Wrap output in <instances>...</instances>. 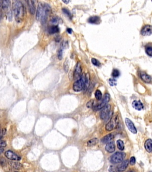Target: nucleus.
I'll return each instance as SVG.
<instances>
[{"label": "nucleus", "mask_w": 152, "mask_h": 172, "mask_svg": "<svg viewBox=\"0 0 152 172\" xmlns=\"http://www.w3.org/2000/svg\"><path fill=\"white\" fill-rule=\"evenodd\" d=\"M7 146V144L5 141L3 140H0V148H3Z\"/></svg>", "instance_id": "obj_40"}, {"label": "nucleus", "mask_w": 152, "mask_h": 172, "mask_svg": "<svg viewBox=\"0 0 152 172\" xmlns=\"http://www.w3.org/2000/svg\"><path fill=\"white\" fill-rule=\"evenodd\" d=\"M132 106L137 111H141L144 108V105L140 100H134L132 103Z\"/></svg>", "instance_id": "obj_14"}, {"label": "nucleus", "mask_w": 152, "mask_h": 172, "mask_svg": "<svg viewBox=\"0 0 152 172\" xmlns=\"http://www.w3.org/2000/svg\"><path fill=\"white\" fill-rule=\"evenodd\" d=\"M15 172H19V171H15Z\"/></svg>", "instance_id": "obj_49"}, {"label": "nucleus", "mask_w": 152, "mask_h": 172, "mask_svg": "<svg viewBox=\"0 0 152 172\" xmlns=\"http://www.w3.org/2000/svg\"><path fill=\"white\" fill-rule=\"evenodd\" d=\"M105 150L108 153H112L115 151V145L114 142H110L107 144L105 146Z\"/></svg>", "instance_id": "obj_17"}, {"label": "nucleus", "mask_w": 152, "mask_h": 172, "mask_svg": "<svg viewBox=\"0 0 152 172\" xmlns=\"http://www.w3.org/2000/svg\"><path fill=\"white\" fill-rule=\"evenodd\" d=\"M91 63L94 65L95 66H101V63L99 61V60H97V59H96L95 58H92L91 59Z\"/></svg>", "instance_id": "obj_32"}, {"label": "nucleus", "mask_w": 152, "mask_h": 172, "mask_svg": "<svg viewBox=\"0 0 152 172\" xmlns=\"http://www.w3.org/2000/svg\"><path fill=\"white\" fill-rule=\"evenodd\" d=\"M51 7H50L49 4H45L43 5V13L42 15L41 18V22L42 24H44L45 23L47 22V20L48 18L49 15L51 13Z\"/></svg>", "instance_id": "obj_5"}, {"label": "nucleus", "mask_w": 152, "mask_h": 172, "mask_svg": "<svg viewBox=\"0 0 152 172\" xmlns=\"http://www.w3.org/2000/svg\"><path fill=\"white\" fill-rule=\"evenodd\" d=\"M62 12H63L65 14L68 18L71 19V14L70 12L68 9H67V8H62Z\"/></svg>", "instance_id": "obj_34"}, {"label": "nucleus", "mask_w": 152, "mask_h": 172, "mask_svg": "<svg viewBox=\"0 0 152 172\" xmlns=\"http://www.w3.org/2000/svg\"><path fill=\"white\" fill-rule=\"evenodd\" d=\"M60 29L58 28V26H55V25H52V26L50 27L49 28V33L50 34H54V33L59 32Z\"/></svg>", "instance_id": "obj_23"}, {"label": "nucleus", "mask_w": 152, "mask_h": 172, "mask_svg": "<svg viewBox=\"0 0 152 172\" xmlns=\"http://www.w3.org/2000/svg\"><path fill=\"white\" fill-rule=\"evenodd\" d=\"M125 156V153L121 152H116L110 157L109 161L112 164H118V163H121L122 161H123Z\"/></svg>", "instance_id": "obj_3"}, {"label": "nucleus", "mask_w": 152, "mask_h": 172, "mask_svg": "<svg viewBox=\"0 0 152 172\" xmlns=\"http://www.w3.org/2000/svg\"><path fill=\"white\" fill-rule=\"evenodd\" d=\"M59 21H60L59 18H58L57 17H54V18H53L51 20V23L53 25H55V26H57V25L58 24V23H59Z\"/></svg>", "instance_id": "obj_30"}, {"label": "nucleus", "mask_w": 152, "mask_h": 172, "mask_svg": "<svg viewBox=\"0 0 152 172\" xmlns=\"http://www.w3.org/2000/svg\"><path fill=\"white\" fill-rule=\"evenodd\" d=\"M7 19L9 21H11L12 19V11L11 10H10L7 13Z\"/></svg>", "instance_id": "obj_36"}, {"label": "nucleus", "mask_w": 152, "mask_h": 172, "mask_svg": "<svg viewBox=\"0 0 152 172\" xmlns=\"http://www.w3.org/2000/svg\"><path fill=\"white\" fill-rule=\"evenodd\" d=\"M109 172H116V169L114 168V166H112V165H111V166L109 167Z\"/></svg>", "instance_id": "obj_41"}, {"label": "nucleus", "mask_w": 152, "mask_h": 172, "mask_svg": "<svg viewBox=\"0 0 152 172\" xmlns=\"http://www.w3.org/2000/svg\"><path fill=\"white\" fill-rule=\"evenodd\" d=\"M141 34L143 36H149L152 35V25H144L141 29Z\"/></svg>", "instance_id": "obj_10"}, {"label": "nucleus", "mask_w": 152, "mask_h": 172, "mask_svg": "<svg viewBox=\"0 0 152 172\" xmlns=\"http://www.w3.org/2000/svg\"><path fill=\"white\" fill-rule=\"evenodd\" d=\"M86 81V75L84 74L81 75L80 78L74 83L72 85V89L74 91L79 92L83 90Z\"/></svg>", "instance_id": "obj_2"}, {"label": "nucleus", "mask_w": 152, "mask_h": 172, "mask_svg": "<svg viewBox=\"0 0 152 172\" xmlns=\"http://www.w3.org/2000/svg\"><path fill=\"white\" fill-rule=\"evenodd\" d=\"M149 172H152V171H149Z\"/></svg>", "instance_id": "obj_48"}, {"label": "nucleus", "mask_w": 152, "mask_h": 172, "mask_svg": "<svg viewBox=\"0 0 152 172\" xmlns=\"http://www.w3.org/2000/svg\"><path fill=\"white\" fill-rule=\"evenodd\" d=\"M1 140V137H0V140Z\"/></svg>", "instance_id": "obj_47"}, {"label": "nucleus", "mask_w": 152, "mask_h": 172, "mask_svg": "<svg viewBox=\"0 0 152 172\" xmlns=\"http://www.w3.org/2000/svg\"><path fill=\"white\" fill-rule=\"evenodd\" d=\"M140 78L145 83H149L151 82V77L148 75L147 73L144 72H140Z\"/></svg>", "instance_id": "obj_18"}, {"label": "nucleus", "mask_w": 152, "mask_h": 172, "mask_svg": "<svg viewBox=\"0 0 152 172\" xmlns=\"http://www.w3.org/2000/svg\"><path fill=\"white\" fill-rule=\"evenodd\" d=\"M125 123L127 126L128 129H129L131 132L133 134H136L137 133V130L136 127H135L134 123H133V121L128 118H126L125 119Z\"/></svg>", "instance_id": "obj_9"}, {"label": "nucleus", "mask_w": 152, "mask_h": 172, "mask_svg": "<svg viewBox=\"0 0 152 172\" xmlns=\"http://www.w3.org/2000/svg\"><path fill=\"white\" fill-rule=\"evenodd\" d=\"M119 124V118L118 115H115V116L111 118L109 122H108L105 126V129L107 131H110L114 130Z\"/></svg>", "instance_id": "obj_4"}, {"label": "nucleus", "mask_w": 152, "mask_h": 172, "mask_svg": "<svg viewBox=\"0 0 152 172\" xmlns=\"http://www.w3.org/2000/svg\"><path fill=\"white\" fill-rule=\"evenodd\" d=\"M9 164L11 165L12 168L17 170L22 169L23 167V164H21L20 163L17 162V161H11V162H9Z\"/></svg>", "instance_id": "obj_21"}, {"label": "nucleus", "mask_w": 152, "mask_h": 172, "mask_svg": "<svg viewBox=\"0 0 152 172\" xmlns=\"http://www.w3.org/2000/svg\"><path fill=\"white\" fill-rule=\"evenodd\" d=\"M109 99H110L109 94L106 93L105 94V96H104V98L103 99L102 101L101 104H99V105H97L95 107L94 110L95 111H98V110H102V109L104 106H105V105H107L108 102L109 101Z\"/></svg>", "instance_id": "obj_7"}, {"label": "nucleus", "mask_w": 152, "mask_h": 172, "mask_svg": "<svg viewBox=\"0 0 152 172\" xmlns=\"http://www.w3.org/2000/svg\"><path fill=\"white\" fill-rule=\"evenodd\" d=\"M4 154H5V156L10 160L17 161L21 160L20 157L18 156L17 154H16V153L12 152V151L8 150L7 151H5Z\"/></svg>", "instance_id": "obj_8"}, {"label": "nucleus", "mask_w": 152, "mask_h": 172, "mask_svg": "<svg viewBox=\"0 0 152 172\" xmlns=\"http://www.w3.org/2000/svg\"><path fill=\"white\" fill-rule=\"evenodd\" d=\"M62 54H63V49H61L59 50L58 53V58L60 60H61L62 59Z\"/></svg>", "instance_id": "obj_37"}, {"label": "nucleus", "mask_w": 152, "mask_h": 172, "mask_svg": "<svg viewBox=\"0 0 152 172\" xmlns=\"http://www.w3.org/2000/svg\"><path fill=\"white\" fill-rule=\"evenodd\" d=\"M43 9V5L42 3H39V5L37 6L36 14V19L37 20H41L42 15Z\"/></svg>", "instance_id": "obj_15"}, {"label": "nucleus", "mask_w": 152, "mask_h": 172, "mask_svg": "<svg viewBox=\"0 0 152 172\" xmlns=\"http://www.w3.org/2000/svg\"><path fill=\"white\" fill-rule=\"evenodd\" d=\"M10 1H3L1 2V7L4 10H7L10 7Z\"/></svg>", "instance_id": "obj_25"}, {"label": "nucleus", "mask_w": 152, "mask_h": 172, "mask_svg": "<svg viewBox=\"0 0 152 172\" xmlns=\"http://www.w3.org/2000/svg\"><path fill=\"white\" fill-rule=\"evenodd\" d=\"M67 32L68 33H70V34H71V33L72 32V30L71 28H67Z\"/></svg>", "instance_id": "obj_42"}, {"label": "nucleus", "mask_w": 152, "mask_h": 172, "mask_svg": "<svg viewBox=\"0 0 152 172\" xmlns=\"http://www.w3.org/2000/svg\"><path fill=\"white\" fill-rule=\"evenodd\" d=\"M111 106L110 105L107 104L105 105L103 108L102 109V111L100 114V117L102 119H107L109 118L110 116V114H111Z\"/></svg>", "instance_id": "obj_6"}, {"label": "nucleus", "mask_w": 152, "mask_h": 172, "mask_svg": "<svg viewBox=\"0 0 152 172\" xmlns=\"http://www.w3.org/2000/svg\"><path fill=\"white\" fill-rule=\"evenodd\" d=\"M93 100H90V101L87 102V104L86 105V106L87 108H92L93 107Z\"/></svg>", "instance_id": "obj_39"}, {"label": "nucleus", "mask_w": 152, "mask_h": 172, "mask_svg": "<svg viewBox=\"0 0 152 172\" xmlns=\"http://www.w3.org/2000/svg\"><path fill=\"white\" fill-rule=\"evenodd\" d=\"M109 83L110 85L111 86H115L117 84V83H116V80L114 78H111L109 79Z\"/></svg>", "instance_id": "obj_31"}, {"label": "nucleus", "mask_w": 152, "mask_h": 172, "mask_svg": "<svg viewBox=\"0 0 152 172\" xmlns=\"http://www.w3.org/2000/svg\"><path fill=\"white\" fill-rule=\"evenodd\" d=\"M127 172H134V171H132V170H129V171H128Z\"/></svg>", "instance_id": "obj_45"}, {"label": "nucleus", "mask_w": 152, "mask_h": 172, "mask_svg": "<svg viewBox=\"0 0 152 172\" xmlns=\"http://www.w3.org/2000/svg\"><path fill=\"white\" fill-rule=\"evenodd\" d=\"M88 22L91 24H99L101 23V18H100V17L97 16H91L88 19Z\"/></svg>", "instance_id": "obj_20"}, {"label": "nucleus", "mask_w": 152, "mask_h": 172, "mask_svg": "<svg viewBox=\"0 0 152 172\" xmlns=\"http://www.w3.org/2000/svg\"><path fill=\"white\" fill-rule=\"evenodd\" d=\"M1 2H2V1H0V7H1Z\"/></svg>", "instance_id": "obj_46"}, {"label": "nucleus", "mask_w": 152, "mask_h": 172, "mask_svg": "<svg viewBox=\"0 0 152 172\" xmlns=\"http://www.w3.org/2000/svg\"><path fill=\"white\" fill-rule=\"evenodd\" d=\"M3 152H4V149L3 148H0V154H1Z\"/></svg>", "instance_id": "obj_43"}, {"label": "nucleus", "mask_w": 152, "mask_h": 172, "mask_svg": "<svg viewBox=\"0 0 152 172\" xmlns=\"http://www.w3.org/2000/svg\"><path fill=\"white\" fill-rule=\"evenodd\" d=\"M130 164L131 165H134L136 164V158H135L134 157H131L130 159Z\"/></svg>", "instance_id": "obj_35"}, {"label": "nucleus", "mask_w": 152, "mask_h": 172, "mask_svg": "<svg viewBox=\"0 0 152 172\" xmlns=\"http://www.w3.org/2000/svg\"><path fill=\"white\" fill-rule=\"evenodd\" d=\"M64 71H65V72H68V70H69V65H68V60H66L65 62H64Z\"/></svg>", "instance_id": "obj_33"}, {"label": "nucleus", "mask_w": 152, "mask_h": 172, "mask_svg": "<svg viewBox=\"0 0 152 172\" xmlns=\"http://www.w3.org/2000/svg\"><path fill=\"white\" fill-rule=\"evenodd\" d=\"M90 75L88 73L86 75V81H85V84H84V89H83V90L84 91H86L88 87H89V85H90Z\"/></svg>", "instance_id": "obj_24"}, {"label": "nucleus", "mask_w": 152, "mask_h": 172, "mask_svg": "<svg viewBox=\"0 0 152 172\" xmlns=\"http://www.w3.org/2000/svg\"><path fill=\"white\" fill-rule=\"evenodd\" d=\"M129 161L128 160L122 161L120 164L116 167V172H123L127 168Z\"/></svg>", "instance_id": "obj_11"}, {"label": "nucleus", "mask_w": 152, "mask_h": 172, "mask_svg": "<svg viewBox=\"0 0 152 172\" xmlns=\"http://www.w3.org/2000/svg\"><path fill=\"white\" fill-rule=\"evenodd\" d=\"M144 148L148 152H152V140L151 139H148L146 140Z\"/></svg>", "instance_id": "obj_19"}, {"label": "nucleus", "mask_w": 152, "mask_h": 172, "mask_svg": "<svg viewBox=\"0 0 152 172\" xmlns=\"http://www.w3.org/2000/svg\"><path fill=\"white\" fill-rule=\"evenodd\" d=\"M63 1L64 2V3H69V2L70 1Z\"/></svg>", "instance_id": "obj_44"}, {"label": "nucleus", "mask_w": 152, "mask_h": 172, "mask_svg": "<svg viewBox=\"0 0 152 172\" xmlns=\"http://www.w3.org/2000/svg\"><path fill=\"white\" fill-rule=\"evenodd\" d=\"M82 70L81 68L80 64V63H77L75 68L74 72V78L75 79H78V78H80L81 75H82Z\"/></svg>", "instance_id": "obj_12"}, {"label": "nucleus", "mask_w": 152, "mask_h": 172, "mask_svg": "<svg viewBox=\"0 0 152 172\" xmlns=\"http://www.w3.org/2000/svg\"><path fill=\"white\" fill-rule=\"evenodd\" d=\"M12 10H13L16 20L20 22L23 19L24 15V7L20 1H14L12 2Z\"/></svg>", "instance_id": "obj_1"}, {"label": "nucleus", "mask_w": 152, "mask_h": 172, "mask_svg": "<svg viewBox=\"0 0 152 172\" xmlns=\"http://www.w3.org/2000/svg\"><path fill=\"white\" fill-rule=\"evenodd\" d=\"M146 53L148 56L152 57V47L148 46V47H146Z\"/></svg>", "instance_id": "obj_29"}, {"label": "nucleus", "mask_w": 152, "mask_h": 172, "mask_svg": "<svg viewBox=\"0 0 152 172\" xmlns=\"http://www.w3.org/2000/svg\"><path fill=\"white\" fill-rule=\"evenodd\" d=\"M99 140L97 138H93L90 140H89L88 142H87V146H89V147H92V146H94L96 145L97 143H98Z\"/></svg>", "instance_id": "obj_22"}, {"label": "nucleus", "mask_w": 152, "mask_h": 172, "mask_svg": "<svg viewBox=\"0 0 152 172\" xmlns=\"http://www.w3.org/2000/svg\"><path fill=\"white\" fill-rule=\"evenodd\" d=\"M95 96L96 99L97 100H101L102 98V94L101 91L99 90H97L95 93Z\"/></svg>", "instance_id": "obj_27"}, {"label": "nucleus", "mask_w": 152, "mask_h": 172, "mask_svg": "<svg viewBox=\"0 0 152 172\" xmlns=\"http://www.w3.org/2000/svg\"><path fill=\"white\" fill-rule=\"evenodd\" d=\"M116 144H117V147L119 149L120 151H123L124 150L125 146H124V143L122 140H118L116 141Z\"/></svg>", "instance_id": "obj_26"}, {"label": "nucleus", "mask_w": 152, "mask_h": 172, "mask_svg": "<svg viewBox=\"0 0 152 172\" xmlns=\"http://www.w3.org/2000/svg\"><path fill=\"white\" fill-rule=\"evenodd\" d=\"M35 1H30V0H29V1H27L29 11L31 14H34L35 13V12H36V8H35Z\"/></svg>", "instance_id": "obj_16"}, {"label": "nucleus", "mask_w": 152, "mask_h": 172, "mask_svg": "<svg viewBox=\"0 0 152 172\" xmlns=\"http://www.w3.org/2000/svg\"><path fill=\"white\" fill-rule=\"evenodd\" d=\"M0 164L2 167H4L6 165V160L3 157L0 158Z\"/></svg>", "instance_id": "obj_38"}, {"label": "nucleus", "mask_w": 152, "mask_h": 172, "mask_svg": "<svg viewBox=\"0 0 152 172\" xmlns=\"http://www.w3.org/2000/svg\"><path fill=\"white\" fill-rule=\"evenodd\" d=\"M112 77H113L114 78H118V77L120 75V71H118V70H116V69H114L112 71Z\"/></svg>", "instance_id": "obj_28"}, {"label": "nucleus", "mask_w": 152, "mask_h": 172, "mask_svg": "<svg viewBox=\"0 0 152 172\" xmlns=\"http://www.w3.org/2000/svg\"><path fill=\"white\" fill-rule=\"evenodd\" d=\"M115 137V134L114 133H109L108 135L104 136L102 138L101 142L103 144H107L109 142H111L112 140Z\"/></svg>", "instance_id": "obj_13"}]
</instances>
